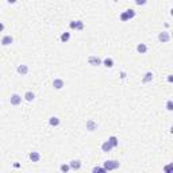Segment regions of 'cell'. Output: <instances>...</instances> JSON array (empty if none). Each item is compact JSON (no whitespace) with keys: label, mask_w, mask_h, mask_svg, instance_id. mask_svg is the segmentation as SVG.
<instances>
[{"label":"cell","mask_w":173,"mask_h":173,"mask_svg":"<svg viewBox=\"0 0 173 173\" xmlns=\"http://www.w3.org/2000/svg\"><path fill=\"white\" fill-rule=\"evenodd\" d=\"M70 169V166L69 165H61V168H60V170L61 172H68Z\"/></svg>","instance_id":"21"},{"label":"cell","mask_w":173,"mask_h":173,"mask_svg":"<svg viewBox=\"0 0 173 173\" xmlns=\"http://www.w3.org/2000/svg\"><path fill=\"white\" fill-rule=\"evenodd\" d=\"M69 38H70V34H69V33H64V34L61 35V41H62V42H68Z\"/></svg>","instance_id":"20"},{"label":"cell","mask_w":173,"mask_h":173,"mask_svg":"<svg viewBox=\"0 0 173 173\" xmlns=\"http://www.w3.org/2000/svg\"><path fill=\"white\" fill-rule=\"evenodd\" d=\"M12 37L11 35H7V37H4L3 39H2V45H4V46H8V45H11L12 43Z\"/></svg>","instance_id":"6"},{"label":"cell","mask_w":173,"mask_h":173,"mask_svg":"<svg viewBox=\"0 0 173 173\" xmlns=\"http://www.w3.org/2000/svg\"><path fill=\"white\" fill-rule=\"evenodd\" d=\"M119 168V162L118 161H105L104 162V169L105 170H114Z\"/></svg>","instance_id":"1"},{"label":"cell","mask_w":173,"mask_h":173,"mask_svg":"<svg viewBox=\"0 0 173 173\" xmlns=\"http://www.w3.org/2000/svg\"><path fill=\"white\" fill-rule=\"evenodd\" d=\"M80 166H81L80 161H72V162H70V168H72V169H74V170L80 169Z\"/></svg>","instance_id":"13"},{"label":"cell","mask_w":173,"mask_h":173,"mask_svg":"<svg viewBox=\"0 0 173 173\" xmlns=\"http://www.w3.org/2000/svg\"><path fill=\"white\" fill-rule=\"evenodd\" d=\"M134 16H135V11H134V9H127L126 12H123L121 15V20L126 22V20H128V19H133Z\"/></svg>","instance_id":"2"},{"label":"cell","mask_w":173,"mask_h":173,"mask_svg":"<svg viewBox=\"0 0 173 173\" xmlns=\"http://www.w3.org/2000/svg\"><path fill=\"white\" fill-rule=\"evenodd\" d=\"M49 123L51 124V126H58V124H60V119L56 118V116H51L49 119Z\"/></svg>","instance_id":"12"},{"label":"cell","mask_w":173,"mask_h":173,"mask_svg":"<svg viewBox=\"0 0 173 173\" xmlns=\"http://www.w3.org/2000/svg\"><path fill=\"white\" fill-rule=\"evenodd\" d=\"M86 128H88L89 131H93V130L96 128V123L93 121H88L86 122Z\"/></svg>","instance_id":"11"},{"label":"cell","mask_w":173,"mask_h":173,"mask_svg":"<svg viewBox=\"0 0 173 173\" xmlns=\"http://www.w3.org/2000/svg\"><path fill=\"white\" fill-rule=\"evenodd\" d=\"M53 85H54V88H57V89H61L62 86H64V81H62L61 79H56L54 81H53Z\"/></svg>","instance_id":"7"},{"label":"cell","mask_w":173,"mask_h":173,"mask_svg":"<svg viewBox=\"0 0 173 173\" xmlns=\"http://www.w3.org/2000/svg\"><path fill=\"white\" fill-rule=\"evenodd\" d=\"M153 80V73H150V72H147V73L145 74V77H143V83H149V81Z\"/></svg>","instance_id":"15"},{"label":"cell","mask_w":173,"mask_h":173,"mask_svg":"<svg viewBox=\"0 0 173 173\" xmlns=\"http://www.w3.org/2000/svg\"><path fill=\"white\" fill-rule=\"evenodd\" d=\"M93 172H105V169L104 168H98L96 166V168H93Z\"/></svg>","instance_id":"22"},{"label":"cell","mask_w":173,"mask_h":173,"mask_svg":"<svg viewBox=\"0 0 173 173\" xmlns=\"http://www.w3.org/2000/svg\"><path fill=\"white\" fill-rule=\"evenodd\" d=\"M27 72H28L27 65H19V66H18V73H19V74L25 76V74H27Z\"/></svg>","instance_id":"4"},{"label":"cell","mask_w":173,"mask_h":173,"mask_svg":"<svg viewBox=\"0 0 173 173\" xmlns=\"http://www.w3.org/2000/svg\"><path fill=\"white\" fill-rule=\"evenodd\" d=\"M137 50L141 53V54H143V53H146V50H147V47H146V45H143V43H141V45H138L137 46Z\"/></svg>","instance_id":"14"},{"label":"cell","mask_w":173,"mask_h":173,"mask_svg":"<svg viewBox=\"0 0 173 173\" xmlns=\"http://www.w3.org/2000/svg\"><path fill=\"white\" fill-rule=\"evenodd\" d=\"M104 65L107 66V68H112V66H114L112 58H105V60H104Z\"/></svg>","instance_id":"18"},{"label":"cell","mask_w":173,"mask_h":173,"mask_svg":"<svg viewBox=\"0 0 173 173\" xmlns=\"http://www.w3.org/2000/svg\"><path fill=\"white\" fill-rule=\"evenodd\" d=\"M83 27H84V25H83V22H81V20L74 22V28H76V30H83Z\"/></svg>","instance_id":"19"},{"label":"cell","mask_w":173,"mask_h":173,"mask_svg":"<svg viewBox=\"0 0 173 173\" xmlns=\"http://www.w3.org/2000/svg\"><path fill=\"white\" fill-rule=\"evenodd\" d=\"M158 39H160L161 42H168V41H169V34H168L166 31L161 33V34L158 35Z\"/></svg>","instance_id":"8"},{"label":"cell","mask_w":173,"mask_h":173,"mask_svg":"<svg viewBox=\"0 0 173 173\" xmlns=\"http://www.w3.org/2000/svg\"><path fill=\"white\" fill-rule=\"evenodd\" d=\"M39 158H41V154L38 152H31L30 153V160L33 162H38V161H39Z\"/></svg>","instance_id":"3"},{"label":"cell","mask_w":173,"mask_h":173,"mask_svg":"<svg viewBox=\"0 0 173 173\" xmlns=\"http://www.w3.org/2000/svg\"><path fill=\"white\" fill-rule=\"evenodd\" d=\"M88 61H89V64L91 65H100V64H102V61H100L99 58H98V57H89V58H88Z\"/></svg>","instance_id":"10"},{"label":"cell","mask_w":173,"mask_h":173,"mask_svg":"<svg viewBox=\"0 0 173 173\" xmlns=\"http://www.w3.org/2000/svg\"><path fill=\"white\" fill-rule=\"evenodd\" d=\"M3 30H4V25H3V23H2V22H0V33H2Z\"/></svg>","instance_id":"25"},{"label":"cell","mask_w":173,"mask_h":173,"mask_svg":"<svg viewBox=\"0 0 173 173\" xmlns=\"http://www.w3.org/2000/svg\"><path fill=\"white\" fill-rule=\"evenodd\" d=\"M20 102H22V98H20L19 95H12V96H11V104L18 105Z\"/></svg>","instance_id":"5"},{"label":"cell","mask_w":173,"mask_h":173,"mask_svg":"<svg viewBox=\"0 0 173 173\" xmlns=\"http://www.w3.org/2000/svg\"><path fill=\"white\" fill-rule=\"evenodd\" d=\"M135 3L138 4V6H143V4L146 3V0H135Z\"/></svg>","instance_id":"23"},{"label":"cell","mask_w":173,"mask_h":173,"mask_svg":"<svg viewBox=\"0 0 173 173\" xmlns=\"http://www.w3.org/2000/svg\"><path fill=\"white\" fill-rule=\"evenodd\" d=\"M34 93L33 92H26V95H25V99L27 100V102H33V100H34Z\"/></svg>","instance_id":"16"},{"label":"cell","mask_w":173,"mask_h":173,"mask_svg":"<svg viewBox=\"0 0 173 173\" xmlns=\"http://www.w3.org/2000/svg\"><path fill=\"white\" fill-rule=\"evenodd\" d=\"M108 142L112 145V147H116V146H118V139H116V137H110Z\"/></svg>","instance_id":"17"},{"label":"cell","mask_w":173,"mask_h":173,"mask_svg":"<svg viewBox=\"0 0 173 173\" xmlns=\"http://www.w3.org/2000/svg\"><path fill=\"white\" fill-rule=\"evenodd\" d=\"M168 110H169V111L172 110V102H168Z\"/></svg>","instance_id":"24"},{"label":"cell","mask_w":173,"mask_h":173,"mask_svg":"<svg viewBox=\"0 0 173 173\" xmlns=\"http://www.w3.org/2000/svg\"><path fill=\"white\" fill-rule=\"evenodd\" d=\"M15 2H16V0H8V3H11V4H12V3H15Z\"/></svg>","instance_id":"26"},{"label":"cell","mask_w":173,"mask_h":173,"mask_svg":"<svg viewBox=\"0 0 173 173\" xmlns=\"http://www.w3.org/2000/svg\"><path fill=\"white\" fill-rule=\"evenodd\" d=\"M111 149H112V145H111V143H110L108 141H105L103 145H102V150L105 152V153H108L110 150H111Z\"/></svg>","instance_id":"9"}]
</instances>
